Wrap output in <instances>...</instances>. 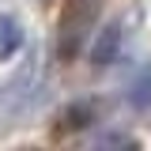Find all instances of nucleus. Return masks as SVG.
Wrapping results in <instances>:
<instances>
[{"label":"nucleus","instance_id":"f257e3e1","mask_svg":"<svg viewBox=\"0 0 151 151\" xmlns=\"http://www.w3.org/2000/svg\"><path fill=\"white\" fill-rule=\"evenodd\" d=\"M121 23L117 19H110L98 34H94V42H91V60L94 64H113L117 57H121Z\"/></svg>","mask_w":151,"mask_h":151},{"label":"nucleus","instance_id":"f03ea898","mask_svg":"<svg viewBox=\"0 0 151 151\" xmlns=\"http://www.w3.org/2000/svg\"><path fill=\"white\" fill-rule=\"evenodd\" d=\"M19 45H23V23L15 15H0V57L4 60L15 57Z\"/></svg>","mask_w":151,"mask_h":151},{"label":"nucleus","instance_id":"7ed1b4c3","mask_svg":"<svg viewBox=\"0 0 151 151\" xmlns=\"http://www.w3.org/2000/svg\"><path fill=\"white\" fill-rule=\"evenodd\" d=\"M129 106L132 110H151V64L140 68L136 79L129 83Z\"/></svg>","mask_w":151,"mask_h":151}]
</instances>
